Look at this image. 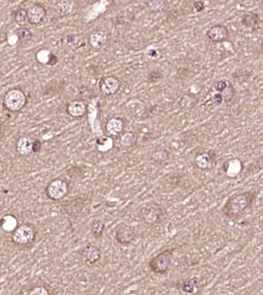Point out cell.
I'll use <instances>...</instances> for the list:
<instances>
[{
    "label": "cell",
    "instance_id": "603a6c76",
    "mask_svg": "<svg viewBox=\"0 0 263 295\" xmlns=\"http://www.w3.org/2000/svg\"><path fill=\"white\" fill-rule=\"evenodd\" d=\"M258 21H259L258 15L254 14V13L245 14L243 16V19H242L243 25L245 28H247V29H253V28H255L258 25Z\"/></svg>",
    "mask_w": 263,
    "mask_h": 295
},
{
    "label": "cell",
    "instance_id": "6da1fadb",
    "mask_svg": "<svg viewBox=\"0 0 263 295\" xmlns=\"http://www.w3.org/2000/svg\"><path fill=\"white\" fill-rule=\"evenodd\" d=\"M255 195L256 193L251 191H242L231 195L221 209L222 213L230 219L240 217L247 208L252 206Z\"/></svg>",
    "mask_w": 263,
    "mask_h": 295
},
{
    "label": "cell",
    "instance_id": "484cf974",
    "mask_svg": "<svg viewBox=\"0 0 263 295\" xmlns=\"http://www.w3.org/2000/svg\"><path fill=\"white\" fill-rule=\"evenodd\" d=\"M147 8L153 13L161 12L165 8V1L164 0H148Z\"/></svg>",
    "mask_w": 263,
    "mask_h": 295
},
{
    "label": "cell",
    "instance_id": "d4e9b609",
    "mask_svg": "<svg viewBox=\"0 0 263 295\" xmlns=\"http://www.w3.org/2000/svg\"><path fill=\"white\" fill-rule=\"evenodd\" d=\"M16 35H17L18 40L22 43H27V42L31 41V39L33 38L32 31L26 27H22V28L18 29L16 32Z\"/></svg>",
    "mask_w": 263,
    "mask_h": 295
},
{
    "label": "cell",
    "instance_id": "8992f818",
    "mask_svg": "<svg viewBox=\"0 0 263 295\" xmlns=\"http://www.w3.org/2000/svg\"><path fill=\"white\" fill-rule=\"evenodd\" d=\"M35 229L30 225H22L18 227L13 234V241L20 245H28L35 240Z\"/></svg>",
    "mask_w": 263,
    "mask_h": 295
},
{
    "label": "cell",
    "instance_id": "2e32d148",
    "mask_svg": "<svg viewBox=\"0 0 263 295\" xmlns=\"http://www.w3.org/2000/svg\"><path fill=\"white\" fill-rule=\"evenodd\" d=\"M243 169V163L239 158H231L223 163V171L229 177L238 176Z\"/></svg>",
    "mask_w": 263,
    "mask_h": 295
},
{
    "label": "cell",
    "instance_id": "e0dca14e",
    "mask_svg": "<svg viewBox=\"0 0 263 295\" xmlns=\"http://www.w3.org/2000/svg\"><path fill=\"white\" fill-rule=\"evenodd\" d=\"M17 152L22 156H28L34 151V142L29 137H21L16 144Z\"/></svg>",
    "mask_w": 263,
    "mask_h": 295
},
{
    "label": "cell",
    "instance_id": "52a82bcc",
    "mask_svg": "<svg viewBox=\"0 0 263 295\" xmlns=\"http://www.w3.org/2000/svg\"><path fill=\"white\" fill-rule=\"evenodd\" d=\"M115 238L119 243L123 245H128L135 241L136 232L130 225L122 223L116 230Z\"/></svg>",
    "mask_w": 263,
    "mask_h": 295
},
{
    "label": "cell",
    "instance_id": "1f68e13d",
    "mask_svg": "<svg viewBox=\"0 0 263 295\" xmlns=\"http://www.w3.org/2000/svg\"><path fill=\"white\" fill-rule=\"evenodd\" d=\"M74 3L76 6L78 7H86L90 4H92L93 2H95L96 0H73Z\"/></svg>",
    "mask_w": 263,
    "mask_h": 295
},
{
    "label": "cell",
    "instance_id": "5b68a950",
    "mask_svg": "<svg viewBox=\"0 0 263 295\" xmlns=\"http://www.w3.org/2000/svg\"><path fill=\"white\" fill-rule=\"evenodd\" d=\"M48 198L53 201H61L69 193V184L63 179H53L46 188Z\"/></svg>",
    "mask_w": 263,
    "mask_h": 295
},
{
    "label": "cell",
    "instance_id": "f546056e",
    "mask_svg": "<svg viewBox=\"0 0 263 295\" xmlns=\"http://www.w3.org/2000/svg\"><path fill=\"white\" fill-rule=\"evenodd\" d=\"M29 294L31 295H48L49 291L44 287V286H36L33 288Z\"/></svg>",
    "mask_w": 263,
    "mask_h": 295
},
{
    "label": "cell",
    "instance_id": "7a4b0ae2",
    "mask_svg": "<svg viewBox=\"0 0 263 295\" xmlns=\"http://www.w3.org/2000/svg\"><path fill=\"white\" fill-rule=\"evenodd\" d=\"M138 215L145 225L154 227L162 222L165 215V209L159 204L151 203L143 206L139 209Z\"/></svg>",
    "mask_w": 263,
    "mask_h": 295
},
{
    "label": "cell",
    "instance_id": "ac0fdd59",
    "mask_svg": "<svg viewBox=\"0 0 263 295\" xmlns=\"http://www.w3.org/2000/svg\"><path fill=\"white\" fill-rule=\"evenodd\" d=\"M198 288H199V279L197 278L184 279L180 282V286H179V289L187 294H192L196 292Z\"/></svg>",
    "mask_w": 263,
    "mask_h": 295
},
{
    "label": "cell",
    "instance_id": "836d02e7",
    "mask_svg": "<svg viewBox=\"0 0 263 295\" xmlns=\"http://www.w3.org/2000/svg\"><path fill=\"white\" fill-rule=\"evenodd\" d=\"M194 8H195V10H196L197 12H202V11H204V9L206 8L204 1H201V0H199V1H196V2L194 3Z\"/></svg>",
    "mask_w": 263,
    "mask_h": 295
},
{
    "label": "cell",
    "instance_id": "30bf717a",
    "mask_svg": "<svg viewBox=\"0 0 263 295\" xmlns=\"http://www.w3.org/2000/svg\"><path fill=\"white\" fill-rule=\"evenodd\" d=\"M102 257V251L101 249L96 245H87L81 253L82 261L87 266H92L100 261Z\"/></svg>",
    "mask_w": 263,
    "mask_h": 295
},
{
    "label": "cell",
    "instance_id": "9a60e30c",
    "mask_svg": "<svg viewBox=\"0 0 263 295\" xmlns=\"http://www.w3.org/2000/svg\"><path fill=\"white\" fill-rule=\"evenodd\" d=\"M124 121L122 118H112L106 123V132L110 136H118L124 130Z\"/></svg>",
    "mask_w": 263,
    "mask_h": 295
},
{
    "label": "cell",
    "instance_id": "e575fe53",
    "mask_svg": "<svg viewBox=\"0 0 263 295\" xmlns=\"http://www.w3.org/2000/svg\"><path fill=\"white\" fill-rule=\"evenodd\" d=\"M57 62H58V58L55 55H53V54H49L47 64L50 65V66H54Z\"/></svg>",
    "mask_w": 263,
    "mask_h": 295
},
{
    "label": "cell",
    "instance_id": "4dcf8cb0",
    "mask_svg": "<svg viewBox=\"0 0 263 295\" xmlns=\"http://www.w3.org/2000/svg\"><path fill=\"white\" fill-rule=\"evenodd\" d=\"M227 83L228 82H226L225 80H218V81L214 82L213 83V89H214V91L217 92V93H220L226 87Z\"/></svg>",
    "mask_w": 263,
    "mask_h": 295
},
{
    "label": "cell",
    "instance_id": "8fae6325",
    "mask_svg": "<svg viewBox=\"0 0 263 295\" xmlns=\"http://www.w3.org/2000/svg\"><path fill=\"white\" fill-rule=\"evenodd\" d=\"M27 14H28L29 24L35 26L41 24L44 21L47 12L42 4L35 3L27 10Z\"/></svg>",
    "mask_w": 263,
    "mask_h": 295
},
{
    "label": "cell",
    "instance_id": "3957f363",
    "mask_svg": "<svg viewBox=\"0 0 263 295\" xmlns=\"http://www.w3.org/2000/svg\"><path fill=\"white\" fill-rule=\"evenodd\" d=\"M173 253H174V248H168L158 253L149 261L150 270L153 273L159 275H163L167 273L169 266L171 264Z\"/></svg>",
    "mask_w": 263,
    "mask_h": 295
},
{
    "label": "cell",
    "instance_id": "4fadbf2b",
    "mask_svg": "<svg viewBox=\"0 0 263 295\" xmlns=\"http://www.w3.org/2000/svg\"><path fill=\"white\" fill-rule=\"evenodd\" d=\"M229 35L228 29L223 25H215L210 28L207 32L208 38L213 43L223 42L227 39Z\"/></svg>",
    "mask_w": 263,
    "mask_h": 295
},
{
    "label": "cell",
    "instance_id": "277c9868",
    "mask_svg": "<svg viewBox=\"0 0 263 295\" xmlns=\"http://www.w3.org/2000/svg\"><path fill=\"white\" fill-rule=\"evenodd\" d=\"M3 103L10 112H19L27 104L26 94L19 88H12L6 92Z\"/></svg>",
    "mask_w": 263,
    "mask_h": 295
},
{
    "label": "cell",
    "instance_id": "7402d4cb",
    "mask_svg": "<svg viewBox=\"0 0 263 295\" xmlns=\"http://www.w3.org/2000/svg\"><path fill=\"white\" fill-rule=\"evenodd\" d=\"M105 231V224L100 220H95L90 225V234L94 239H100L103 237Z\"/></svg>",
    "mask_w": 263,
    "mask_h": 295
},
{
    "label": "cell",
    "instance_id": "d6986e66",
    "mask_svg": "<svg viewBox=\"0 0 263 295\" xmlns=\"http://www.w3.org/2000/svg\"><path fill=\"white\" fill-rule=\"evenodd\" d=\"M76 5L73 0H59L57 3V8L59 12L63 15H70L73 13Z\"/></svg>",
    "mask_w": 263,
    "mask_h": 295
},
{
    "label": "cell",
    "instance_id": "ffe728a7",
    "mask_svg": "<svg viewBox=\"0 0 263 295\" xmlns=\"http://www.w3.org/2000/svg\"><path fill=\"white\" fill-rule=\"evenodd\" d=\"M199 101V98L194 94H187L181 98L179 102V105L181 108L185 110H191L193 109Z\"/></svg>",
    "mask_w": 263,
    "mask_h": 295
},
{
    "label": "cell",
    "instance_id": "f1b7e54d",
    "mask_svg": "<svg viewBox=\"0 0 263 295\" xmlns=\"http://www.w3.org/2000/svg\"><path fill=\"white\" fill-rule=\"evenodd\" d=\"M96 143L100 151H109L114 146L113 139L110 137H99Z\"/></svg>",
    "mask_w": 263,
    "mask_h": 295
},
{
    "label": "cell",
    "instance_id": "7c38bea8",
    "mask_svg": "<svg viewBox=\"0 0 263 295\" xmlns=\"http://www.w3.org/2000/svg\"><path fill=\"white\" fill-rule=\"evenodd\" d=\"M109 42V35L106 32L98 30L93 32L88 37V43L90 47L96 51L102 50L107 46Z\"/></svg>",
    "mask_w": 263,
    "mask_h": 295
},
{
    "label": "cell",
    "instance_id": "9c48e42d",
    "mask_svg": "<svg viewBox=\"0 0 263 295\" xmlns=\"http://www.w3.org/2000/svg\"><path fill=\"white\" fill-rule=\"evenodd\" d=\"M122 83L120 79L114 75L103 77L99 83V90L105 96L115 95L121 89Z\"/></svg>",
    "mask_w": 263,
    "mask_h": 295
},
{
    "label": "cell",
    "instance_id": "4316f807",
    "mask_svg": "<svg viewBox=\"0 0 263 295\" xmlns=\"http://www.w3.org/2000/svg\"><path fill=\"white\" fill-rule=\"evenodd\" d=\"M14 19H15V22L20 26V28L26 27V25L29 23L27 10L23 9V8L16 10V12L14 14Z\"/></svg>",
    "mask_w": 263,
    "mask_h": 295
},
{
    "label": "cell",
    "instance_id": "5bb4252c",
    "mask_svg": "<svg viewBox=\"0 0 263 295\" xmlns=\"http://www.w3.org/2000/svg\"><path fill=\"white\" fill-rule=\"evenodd\" d=\"M67 113L74 119H81L87 114V105L82 100H73L67 106Z\"/></svg>",
    "mask_w": 263,
    "mask_h": 295
},
{
    "label": "cell",
    "instance_id": "d6a6232c",
    "mask_svg": "<svg viewBox=\"0 0 263 295\" xmlns=\"http://www.w3.org/2000/svg\"><path fill=\"white\" fill-rule=\"evenodd\" d=\"M160 78H161L160 73H159L158 71H156V70L152 71V72L149 74V76H148V80H149L150 82H157V81H158Z\"/></svg>",
    "mask_w": 263,
    "mask_h": 295
},
{
    "label": "cell",
    "instance_id": "44dd1931",
    "mask_svg": "<svg viewBox=\"0 0 263 295\" xmlns=\"http://www.w3.org/2000/svg\"><path fill=\"white\" fill-rule=\"evenodd\" d=\"M205 106L208 110H214L215 108L219 107L223 103V99L220 93H214L213 95L210 96L208 99L205 101Z\"/></svg>",
    "mask_w": 263,
    "mask_h": 295
},
{
    "label": "cell",
    "instance_id": "83f0119b",
    "mask_svg": "<svg viewBox=\"0 0 263 295\" xmlns=\"http://www.w3.org/2000/svg\"><path fill=\"white\" fill-rule=\"evenodd\" d=\"M136 143V136L132 132L124 133L121 138V144L124 148H131Z\"/></svg>",
    "mask_w": 263,
    "mask_h": 295
},
{
    "label": "cell",
    "instance_id": "cb8c5ba5",
    "mask_svg": "<svg viewBox=\"0 0 263 295\" xmlns=\"http://www.w3.org/2000/svg\"><path fill=\"white\" fill-rule=\"evenodd\" d=\"M235 94H236L235 88H234V86L230 82H228L227 85H226V87L220 92V95L222 97L223 102L227 103V104L230 103L233 100V98L235 97Z\"/></svg>",
    "mask_w": 263,
    "mask_h": 295
},
{
    "label": "cell",
    "instance_id": "ba28073f",
    "mask_svg": "<svg viewBox=\"0 0 263 295\" xmlns=\"http://www.w3.org/2000/svg\"><path fill=\"white\" fill-rule=\"evenodd\" d=\"M194 162L201 170H210L216 165V154L213 151L201 152L197 154Z\"/></svg>",
    "mask_w": 263,
    "mask_h": 295
}]
</instances>
